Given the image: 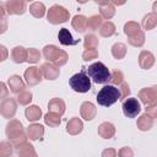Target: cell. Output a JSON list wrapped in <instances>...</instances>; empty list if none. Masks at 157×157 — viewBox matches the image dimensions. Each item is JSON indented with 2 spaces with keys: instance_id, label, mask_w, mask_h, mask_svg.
Instances as JSON below:
<instances>
[{
  "instance_id": "7bdbcfd3",
  "label": "cell",
  "mask_w": 157,
  "mask_h": 157,
  "mask_svg": "<svg viewBox=\"0 0 157 157\" xmlns=\"http://www.w3.org/2000/svg\"><path fill=\"white\" fill-rule=\"evenodd\" d=\"M145 109H146V113H147L148 115H151L152 118H157V103L146 105Z\"/></svg>"
},
{
  "instance_id": "9c48e42d",
  "label": "cell",
  "mask_w": 157,
  "mask_h": 157,
  "mask_svg": "<svg viewBox=\"0 0 157 157\" xmlns=\"http://www.w3.org/2000/svg\"><path fill=\"white\" fill-rule=\"evenodd\" d=\"M42 77H43V75H42L40 67H37V66H29L28 69H26V71L23 74L26 85H28L29 87L38 85L43 80Z\"/></svg>"
},
{
  "instance_id": "6da1fadb",
  "label": "cell",
  "mask_w": 157,
  "mask_h": 157,
  "mask_svg": "<svg viewBox=\"0 0 157 157\" xmlns=\"http://www.w3.org/2000/svg\"><path fill=\"white\" fill-rule=\"evenodd\" d=\"M6 136L9 139V141L13 145L15 148H20L22 145H25L28 139L27 134L25 132V128L22 125V123L17 119H11L7 124H6V129H5Z\"/></svg>"
},
{
  "instance_id": "8992f818",
  "label": "cell",
  "mask_w": 157,
  "mask_h": 157,
  "mask_svg": "<svg viewBox=\"0 0 157 157\" xmlns=\"http://www.w3.org/2000/svg\"><path fill=\"white\" fill-rule=\"evenodd\" d=\"M69 85L75 92L86 93L91 90V78L85 74V71H81L69 78Z\"/></svg>"
},
{
  "instance_id": "ee69618b",
  "label": "cell",
  "mask_w": 157,
  "mask_h": 157,
  "mask_svg": "<svg viewBox=\"0 0 157 157\" xmlns=\"http://www.w3.org/2000/svg\"><path fill=\"white\" fill-rule=\"evenodd\" d=\"M118 152L115 148H104L102 151V157H117Z\"/></svg>"
},
{
  "instance_id": "bcb514c9",
  "label": "cell",
  "mask_w": 157,
  "mask_h": 157,
  "mask_svg": "<svg viewBox=\"0 0 157 157\" xmlns=\"http://www.w3.org/2000/svg\"><path fill=\"white\" fill-rule=\"evenodd\" d=\"M0 52H1V58H0V60H1V61L6 60V58H7V49L5 48V45H0Z\"/></svg>"
},
{
  "instance_id": "52a82bcc",
  "label": "cell",
  "mask_w": 157,
  "mask_h": 157,
  "mask_svg": "<svg viewBox=\"0 0 157 157\" xmlns=\"http://www.w3.org/2000/svg\"><path fill=\"white\" fill-rule=\"evenodd\" d=\"M121 109L126 118H136L137 114H140V112H141V104L137 98L130 97V98H126L125 101H123Z\"/></svg>"
},
{
  "instance_id": "277c9868",
  "label": "cell",
  "mask_w": 157,
  "mask_h": 157,
  "mask_svg": "<svg viewBox=\"0 0 157 157\" xmlns=\"http://www.w3.org/2000/svg\"><path fill=\"white\" fill-rule=\"evenodd\" d=\"M97 103L102 107H110L120 99L119 88L113 85H105L97 93Z\"/></svg>"
},
{
  "instance_id": "d590c367",
  "label": "cell",
  "mask_w": 157,
  "mask_h": 157,
  "mask_svg": "<svg viewBox=\"0 0 157 157\" xmlns=\"http://www.w3.org/2000/svg\"><path fill=\"white\" fill-rule=\"evenodd\" d=\"M128 43L130 45L135 47V48H141L145 44V33H144V31L139 32L134 37H129L128 38Z\"/></svg>"
},
{
  "instance_id": "83f0119b",
  "label": "cell",
  "mask_w": 157,
  "mask_h": 157,
  "mask_svg": "<svg viewBox=\"0 0 157 157\" xmlns=\"http://www.w3.org/2000/svg\"><path fill=\"white\" fill-rule=\"evenodd\" d=\"M112 55H113V58L117 59V60L124 59L125 55H126V45H125L124 43H120V42L114 43V44L112 45Z\"/></svg>"
},
{
  "instance_id": "7c38bea8",
  "label": "cell",
  "mask_w": 157,
  "mask_h": 157,
  "mask_svg": "<svg viewBox=\"0 0 157 157\" xmlns=\"http://www.w3.org/2000/svg\"><path fill=\"white\" fill-rule=\"evenodd\" d=\"M40 71H42V75L45 80H50V81H54L59 77L60 75V69L58 66H55L53 63H43L40 65Z\"/></svg>"
},
{
  "instance_id": "4dcf8cb0",
  "label": "cell",
  "mask_w": 157,
  "mask_h": 157,
  "mask_svg": "<svg viewBox=\"0 0 157 157\" xmlns=\"http://www.w3.org/2000/svg\"><path fill=\"white\" fill-rule=\"evenodd\" d=\"M17 155H18V157H38L34 147L29 142H26L25 145H22L17 150Z\"/></svg>"
},
{
  "instance_id": "7a4b0ae2",
  "label": "cell",
  "mask_w": 157,
  "mask_h": 157,
  "mask_svg": "<svg viewBox=\"0 0 157 157\" xmlns=\"http://www.w3.org/2000/svg\"><path fill=\"white\" fill-rule=\"evenodd\" d=\"M86 72L88 75V77L94 82V83H107L110 81V71L109 69L102 63V61H96L93 64H91L87 69Z\"/></svg>"
},
{
  "instance_id": "5b68a950",
  "label": "cell",
  "mask_w": 157,
  "mask_h": 157,
  "mask_svg": "<svg viewBox=\"0 0 157 157\" xmlns=\"http://www.w3.org/2000/svg\"><path fill=\"white\" fill-rule=\"evenodd\" d=\"M70 18V12L69 10H66L64 6L61 5H53L49 7V10L47 11V20L49 23L52 25H60L64 23L66 21H69Z\"/></svg>"
},
{
  "instance_id": "f546056e",
  "label": "cell",
  "mask_w": 157,
  "mask_h": 157,
  "mask_svg": "<svg viewBox=\"0 0 157 157\" xmlns=\"http://www.w3.org/2000/svg\"><path fill=\"white\" fill-rule=\"evenodd\" d=\"M33 99V94L28 88H25L20 93L16 94V101L20 105H28Z\"/></svg>"
},
{
  "instance_id": "f35d334b",
  "label": "cell",
  "mask_w": 157,
  "mask_h": 157,
  "mask_svg": "<svg viewBox=\"0 0 157 157\" xmlns=\"http://www.w3.org/2000/svg\"><path fill=\"white\" fill-rule=\"evenodd\" d=\"M40 59V52L36 48H29L28 49V56H27V63L29 64H36Z\"/></svg>"
},
{
  "instance_id": "9a60e30c",
  "label": "cell",
  "mask_w": 157,
  "mask_h": 157,
  "mask_svg": "<svg viewBox=\"0 0 157 157\" xmlns=\"http://www.w3.org/2000/svg\"><path fill=\"white\" fill-rule=\"evenodd\" d=\"M156 58L155 55L148 50H141L139 55V66L144 70H148L155 65Z\"/></svg>"
},
{
  "instance_id": "836d02e7",
  "label": "cell",
  "mask_w": 157,
  "mask_h": 157,
  "mask_svg": "<svg viewBox=\"0 0 157 157\" xmlns=\"http://www.w3.org/2000/svg\"><path fill=\"white\" fill-rule=\"evenodd\" d=\"M103 25V21H102V17L101 15H92L88 17V21H87V28L92 32L94 31H98L101 28V26Z\"/></svg>"
},
{
  "instance_id": "cb8c5ba5",
  "label": "cell",
  "mask_w": 157,
  "mask_h": 157,
  "mask_svg": "<svg viewBox=\"0 0 157 157\" xmlns=\"http://www.w3.org/2000/svg\"><path fill=\"white\" fill-rule=\"evenodd\" d=\"M25 117L28 121H32V123H36L38 121L40 118H42V110L38 105H28L25 110Z\"/></svg>"
},
{
  "instance_id": "5bb4252c",
  "label": "cell",
  "mask_w": 157,
  "mask_h": 157,
  "mask_svg": "<svg viewBox=\"0 0 157 157\" xmlns=\"http://www.w3.org/2000/svg\"><path fill=\"white\" fill-rule=\"evenodd\" d=\"M97 5H99V15L104 20H110L115 15V6L112 4V1H96Z\"/></svg>"
},
{
  "instance_id": "e0dca14e",
  "label": "cell",
  "mask_w": 157,
  "mask_h": 157,
  "mask_svg": "<svg viewBox=\"0 0 157 157\" xmlns=\"http://www.w3.org/2000/svg\"><path fill=\"white\" fill-rule=\"evenodd\" d=\"M27 56H28V49L21 45H16L11 49V59L16 64H22L27 61Z\"/></svg>"
},
{
  "instance_id": "d6986e66",
  "label": "cell",
  "mask_w": 157,
  "mask_h": 157,
  "mask_svg": "<svg viewBox=\"0 0 157 157\" xmlns=\"http://www.w3.org/2000/svg\"><path fill=\"white\" fill-rule=\"evenodd\" d=\"M43 135H44V126L40 124L33 123L27 128V136L32 141H37V140L42 139Z\"/></svg>"
},
{
  "instance_id": "484cf974",
  "label": "cell",
  "mask_w": 157,
  "mask_h": 157,
  "mask_svg": "<svg viewBox=\"0 0 157 157\" xmlns=\"http://www.w3.org/2000/svg\"><path fill=\"white\" fill-rule=\"evenodd\" d=\"M45 11H47L45 5L40 1H36V2H32L29 5V12L36 18H42L45 15Z\"/></svg>"
},
{
  "instance_id": "8d00e7d4",
  "label": "cell",
  "mask_w": 157,
  "mask_h": 157,
  "mask_svg": "<svg viewBox=\"0 0 157 157\" xmlns=\"http://www.w3.org/2000/svg\"><path fill=\"white\" fill-rule=\"evenodd\" d=\"M13 153V145L10 141L0 142V157H11Z\"/></svg>"
},
{
  "instance_id": "d4e9b609",
  "label": "cell",
  "mask_w": 157,
  "mask_h": 157,
  "mask_svg": "<svg viewBox=\"0 0 157 157\" xmlns=\"http://www.w3.org/2000/svg\"><path fill=\"white\" fill-rule=\"evenodd\" d=\"M58 39L63 45H75L78 43V40H75L72 38V34L67 28H61L58 33Z\"/></svg>"
},
{
  "instance_id": "1f68e13d",
  "label": "cell",
  "mask_w": 157,
  "mask_h": 157,
  "mask_svg": "<svg viewBox=\"0 0 157 157\" xmlns=\"http://www.w3.org/2000/svg\"><path fill=\"white\" fill-rule=\"evenodd\" d=\"M115 29H117L115 25L112 21H105V22H103V25L99 28V34L104 38H108V37H112L115 33Z\"/></svg>"
},
{
  "instance_id": "ac0fdd59",
  "label": "cell",
  "mask_w": 157,
  "mask_h": 157,
  "mask_svg": "<svg viewBox=\"0 0 157 157\" xmlns=\"http://www.w3.org/2000/svg\"><path fill=\"white\" fill-rule=\"evenodd\" d=\"M65 109H66V105H65V102L61 98L55 97V98H52L48 102V110L52 112V113L59 114L61 117L65 113Z\"/></svg>"
},
{
  "instance_id": "ab89813d",
  "label": "cell",
  "mask_w": 157,
  "mask_h": 157,
  "mask_svg": "<svg viewBox=\"0 0 157 157\" xmlns=\"http://www.w3.org/2000/svg\"><path fill=\"white\" fill-rule=\"evenodd\" d=\"M98 58V50L97 49H85L82 53V59L85 61H92Z\"/></svg>"
},
{
  "instance_id": "f1b7e54d",
  "label": "cell",
  "mask_w": 157,
  "mask_h": 157,
  "mask_svg": "<svg viewBox=\"0 0 157 157\" xmlns=\"http://www.w3.org/2000/svg\"><path fill=\"white\" fill-rule=\"evenodd\" d=\"M124 33L129 37H134L135 34H137L139 32H141V25L135 22V21H128L125 25H124Z\"/></svg>"
},
{
  "instance_id": "2e32d148",
  "label": "cell",
  "mask_w": 157,
  "mask_h": 157,
  "mask_svg": "<svg viewBox=\"0 0 157 157\" xmlns=\"http://www.w3.org/2000/svg\"><path fill=\"white\" fill-rule=\"evenodd\" d=\"M7 86H9V90L15 94L20 93L21 91L26 88V83L23 82L20 75H11L7 80Z\"/></svg>"
},
{
  "instance_id": "4fadbf2b",
  "label": "cell",
  "mask_w": 157,
  "mask_h": 157,
  "mask_svg": "<svg viewBox=\"0 0 157 157\" xmlns=\"http://www.w3.org/2000/svg\"><path fill=\"white\" fill-rule=\"evenodd\" d=\"M80 114H81V118H83L87 121H91V120L94 119V117L97 114V108L90 101L82 102V104L80 107Z\"/></svg>"
},
{
  "instance_id": "44dd1931",
  "label": "cell",
  "mask_w": 157,
  "mask_h": 157,
  "mask_svg": "<svg viewBox=\"0 0 157 157\" xmlns=\"http://www.w3.org/2000/svg\"><path fill=\"white\" fill-rule=\"evenodd\" d=\"M83 130V123L80 118H71L66 124V131L70 135H78Z\"/></svg>"
},
{
  "instance_id": "e575fe53",
  "label": "cell",
  "mask_w": 157,
  "mask_h": 157,
  "mask_svg": "<svg viewBox=\"0 0 157 157\" xmlns=\"http://www.w3.org/2000/svg\"><path fill=\"white\" fill-rule=\"evenodd\" d=\"M99 44V40H98V37L94 36L93 33H90V34H86L85 38H83V47L85 49H96Z\"/></svg>"
},
{
  "instance_id": "d6a6232c",
  "label": "cell",
  "mask_w": 157,
  "mask_h": 157,
  "mask_svg": "<svg viewBox=\"0 0 157 157\" xmlns=\"http://www.w3.org/2000/svg\"><path fill=\"white\" fill-rule=\"evenodd\" d=\"M43 119H44V123L50 128H56L61 123V117L59 114H55V113H52V112H48L44 115Z\"/></svg>"
},
{
  "instance_id": "60d3db41",
  "label": "cell",
  "mask_w": 157,
  "mask_h": 157,
  "mask_svg": "<svg viewBox=\"0 0 157 157\" xmlns=\"http://www.w3.org/2000/svg\"><path fill=\"white\" fill-rule=\"evenodd\" d=\"M118 88H119V92H120V99L119 101H125L128 98V96L130 94V87H129V85L126 82H121L118 86Z\"/></svg>"
},
{
  "instance_id": "7dc6e473",
  "label": "cell",
  "mask_w": 157,
  "mask_h": 157,
  "mask_svg": "<svg viewBox=\"0 0 157 157\" xmlns=\"http://www.w3.org/2000/svg\"><path fill=\"white\" fill-rule=\"evenodd\" d=\"M152 10H153L152 12H153V13L157 16V1H155V2L152 4Z\"/></svg>"
},
{
  "instance_id": "30bf717a",
  "label": "cell",
  "mask_w": 157,
  "mask_h": 157,
  "mask_svg": "<svg viewBox=\"0 0 157 157\" xmlns=\"http://www.w3.org/2000/svg\"><path fill=\"white\" fill-rule=\"evenodd\" d=\"M139 99L145 105H150V104L157 103V85L151 86V87H145V88L140 90Z\"/></svg>"
},
{
  "instance_id": "3957f363",
  "label": "cell",
  "mask_w": 157,
  "mask_h": 157,
  "mask_svg": "<svg viewBox=\"0 0 157 157\" xmlns=\"http://www.w3.org/2000/svg\"><path fill=\"white\" fill-rule=\"evenodd\" d=\"M44 59L49 63H53L55 66L60 67L63 65H65L69 60V55L65 50L63 49H59L56 45L54 44H48L43 48V52H42Z\"/></svg>"
},
{
  "instance_id": "f6af8a7d",
  "label": "cell",
  "mask_w": 157,
  "mask_h": 157,
  "mask_svg": "<svg viewBox=\"0 0 157 157\" xmlns=\"http://www.w3.org/2000/svg\"><path fill=\"white\" fill-rule=\"evenodd\" d=\"M0 87H1V94H0V98H1V99L7 98L9 90H7V87H6V83H5V82H1V83H0Z\"/></svg>"
},
{
  "instance_id": "8fae6325",
  "label": "cell",
  "mask_w": 157,
  "mask_h": 157,
  "mask_svg": "<svg viewBox=\"0 0 157 157\" xmlns=\"http://www.w3.org/2000/svg\"><path fill=\"white\" fill-rule=\"evenodd\" d=\"M4 5L7 15H23L26 12V1L23 0H7Z\"/></svg>"
},
{
  "instance_id": "ba28073f",
  "label": "cell",
  "mask_w": 157,
  "mask_h": 157,
  "mask_svg": "<svg viewBox=\"0 0 157 157\" xmlns=\"http://www.w3.org/2000/svg\"><path fill=\"white\" fill-rule=\"evenodd\" d=\"M17 110V101L12 97H7L1 101L0 104V113L5 119H10L15 117Z\"/></svg>"
},
{
  "instance_id": "b9f144b4",
  "label": "cell",
  "mask_w": 157,
  "mask_h": 157,
  "mask_svg": "<svg viewBox=\"0 0 157 157\" xmlns=\"http://www.w3.org/2000/svg\"><path fill=\"white\" fill-rule=\"evenodd\" d=\"M118 157H134V151L129 146H124L118 151Z\"/></svg>"
},
{
  "instance_id": "603a6c76",
  "label": "cell",
  "mask_w": 157,
  "mask_h": 157,
  "mask_svg": "<svg viewBox=\"0 0 157 157\" xmlns=\"http://www.w3.org/2000/svg\"><path fill=\"white\" fill-rule=\"evenodd\" d=\"M136 126L140 131H148L153 126V118L147 113H144L137 118Z\"/></svg>"
},
{
  "instance_id": "7402d4cb",
  "label": "cell",
  "mask_w": 157,
  "mask_h": 157,
  "mask_svg": "<svg viewBox=\"0 0 157 157\" xmlns=\"http://www.w3.org/2000/svg\"><path fill=\"white\" fill-rule=\"evenodd\" d=\"M87 21L88 18L83 15H75L71 20V26L77 33H83L87 29Z\"/></svg>"
},
{
  "instance_id": "4316f807",
  "label": "cell",
  "mask_w": 157,
  "mask_h": 157,
  "mask_svg": "<svg viewBox=\"0 0 157 157\" xmlns=\"http://www.w3.org/2000/svg\"><path fill=\"white\" fill-rule=\"evenodd\" d=\"M157 26V16L153 13V12H150L147 15H145L142 17V21H141V27L146 31H151L155 27Z\"/></svg>"
},
{
  "instance_id": "74e56055",
  "label": "cell",
  "mask_w": 157,
  "mask_h": 157,
  "mask_svg": "<svg viewBox=\"0 0 157 157\" xmlns=\"http://www.w3.org/2000/svg\"><path fill=\"white\" fill-rule=\"evenodd\" d=\"M110 85L113 86H119L121 82H124V74L120 70H113L110 74Z\"/></svg>"
},
{
  "instance_id": "ffe728a7",
  "label": "cell",
  "mask_w": 157,
  "mask_h": 157,
  "mask_svg": "<svg viewBox=\"0 0 157 157\" xmlns=\"http://www.w3.org/2000/svg\"><path fill=\"white\" fill-rule=\"evenodd\" d=\"M98 135L102 137V139H112L114 135H115V126L109 123V121H103L99 126H98Z\"/></svg>"
}]
</instances>
